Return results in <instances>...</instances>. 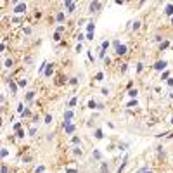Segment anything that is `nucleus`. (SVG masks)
Masks as SVG:
<instances>
[{
	"label": "nucleus",
	"mask_w": 173,
	"mask_h": 173,
	"mask_svg": "<svg viewBox=\"0 0 173 173\" xmlns=\"http://www.w3.org/2000/svg\"><path fill=\"white\" fill-rule=\"evenodd\" d=\"M100 92H102V95H104V97H107V95H109V88H102Z\"/></svg>",
	"instance_id": "nucleus-44"
},
{
	"label": "nucleus",
	"mask_w": 173,
	"mask_h": 173,
	"mask_svg": "<svg viewBox=\"0 0 173 173\" xmlns=\"http://www.w3.org/2000/svg\"><path fill=\"white\" fill-rule=\"evenodd\" d=\"M166 68H168V62L166 61H156V64H154V69L156 71H161V73H163V71H166Z\"/></svg>",
	"instance_id": "nucleus-5"
},
{
	"label": "nucleus",
	"mask_w": 173,
	"mask_h": 173,
	"mask_svg": "<svg viewBox=\"0 0 173 173\" xmlns=\"http://www.w3.org/2000/svg\"><path fill=\"white\" fill-rule=\"evenodd\" d=\"M28 5L24 2H12V12L14 14H26Z\"/></svg>",
	"instance_id": "nucleus-1"
},
{
	"label": "nucleus",
	"mask_w": 173,
	"mask_h": 173,
	"mask_svg": "<svg viewBox=\"0 0 173 173\" xmlns=\"http://www.w3.org/2000/svg\"><path fill=\"white\" fill-rule=\"evenodd\" d=\"M93 137H95V139H97V140H100V139H102V137H104V133H102V130H100V128H97V130H95V132H93Z\"/></svg>",
	"instance_id": "nucleus-16"
},
{
	"label": "nucleus",
	"mask_w": 173,
	"mask_h": 173,
	"mask_svg": "<svg viewBox=\"0 0 173 173\" xmlns=\"http://www.w3.org/2000/svg\"><path fill=\"white\" fill-rule=\"evenodd\" d=\"M170 99H173V92H171V93H170Z\"/></svg>",
	"instance_id": "nucleus-54"
},
{
	"label": "nucleus",
	"mask_w": 173,
	"mask_h": 173,
	"mask_svg": "<svg viewBox=\"0 0 173 173\" xmlns=\"http://www.w3.org/2000/svg\"><path fill=\"white\" fill-rule=\"evenodd\" d=\"M75 50H76V52H78V54H80V52H81V50H83V45H81V43H78V45H76V49H75Z\"/></svg>",
	"instance_id": "nucleus-43"
},
{
	"label": "nucleus",
	"mask_w": 173,
	"mask_h": 173,
	"mask_svg": "<svg viewBox=\"0 0 173 173\" xmlns=\"http://www.w3.org/2000/svg\"><path fill=\"white\" fill-rule=\"evenodd\" d=\"M12 130H14V132H19V130H21V123H19V121H17V123L14 125V126H12Z\"/></svg>",
	"instance_id": "nucleus-38"
},
{
	"label": "nucleus",
	"mask_w": 173,
	"mask_h": 173,
	"mask_svg": "<svg viewBox=\"0 0 173 173\" xmlns=\"http://www.w3.org/2000/svg\"><path fill=\"white\" fill-rule=\"evenodd\" d=\"M137 95H139V90H137V88H132V90H128V97H132V99H137Z\"/></svg>",
	"instance_id": "nucleus-17"
},
{
	"label": "nucleus",
	"mask_w": 173,
	"mask_h": 173,
	"mask_svg": "<svg viewBox=\"0 0 173 173\" xmlns=\"http://www.w3.org/2000/svg\"><path fill=\"white\" fill-rule=\"evenodd\" d=\"M73 118H75V111H73V109H66V111H64V123H62V126L69 125Z\"/></svg>",
	"instance_id": "nucleus-3"
},
{
	"label": "nucleus",
	"mask_w": 173,
	"mask_h": 173,
	"mask_svg": "<svg viewBox=\"0 0 173 173\" xmlns=\"http://www.w3.org/2000/svg\"><path fill=\"white\" fill-rule=\"evenodd\" d=\"M21 116H23V118H30V116H31V111H30V109H24Z\"/></svg>",
	"instance_id": "nucleus-30"
},
{
	"label": "nucleus",
	"mask_w": 173,
	"mask_h": 173,
	"mask_svg": "<svg viewBox=\"0 0 173 173\" xmlns=\"http://www.w3.org/2000/svg\"><path fill=\"white\" fill-rule=\"evenodd\" d=\"M57 33H62V31H66V28H64L62 24H59V26H57V30H55Z\"/></svg>",
	"instance_id": "nucleus-40"
},
{
	"label": "nucleus",
	"mask_w": 173,
	"mask_h": 173,
	"mask_svg": "<svg viewBox=\"0 0 173 173\" xmlns=\"http://www.w3.org/2000/svg\"><path fill=\"white\" fill-rule=\"evenodd\" d=\"M64 19H66V14H64L62 11L55 14V21H57V23H62V21H64Z\"/></svg>",
	"instance_id": "nucleus-11"
},
{
	"label": "nucleus",
	"mask_w": 173,
	"mask_h": 173,
	"mask_svg": "<svg viewBox=\"0 0 173 173\" xmlns=\"http://www.w3.org/2000/svg\"><path fill=\"white\" fill-rule=\"evenodd\" d=\"M171 24H173V17H171Z\"/></svg>",
	"instance_id": "nucleus-57"
},
{
	"label": "nucleus",
	"mask_w": 173,
	"mask_h": 173,
	"mask_svg": "<svg viewBox=\"0 0 173 173\" xmlns=\"http://www.w3.org/2000/svg\"><path fill=\"white\" fill-rule=\"evenodd\" d=\"M64 130H66V133H68V135H73V133H75V125H73V123H69V125L64 126Z\"/></svg>",
	"instance_id": "nucleus-10"
},
{
	"label": "nucleus",
	"mask_w": 173,
	"mask_h": 173,
	"mask_svg": "<svg viewBox=\"0 0 173 173\" xmlns=\"http://www.w3.org/2000/svg\"><path fill=\"white\" fill-rule=\"evenodd\" d=\"M45 171V166H38L37 170H35V173H43Z\"/></svg>",
	"instance_id": "nucleus-42"
},
{
	"label": "nucleus",
	"mask_w": 173,
	"mask_h": 173,
	"mask_svg": "<svg viewBox=\"0 0 173 173\" xmlns=\"http://www.w3.org/2000/svg\"><path fill=\"white\" fill-rule=\"evenodd\" d=\"M107 49H109V40H104L102 43H100V50H104V52H106Z\"/></svg>",
	"instance_id": "nucleus-20"
},
{
	"label": "nucleus",
	"mask_w": 173,
	"mask_h": 173,
	"mask_svg": "<svg viewBox=\"0 0 173 173\" xmlns=\"http://www.w3.org/2000/svg\"><path fill=\"white\" fill-rule=\"evenodd\" d=\"M35 133H37V128L31 126V128H30V135H35Z\"/></svg>",
	"instance_id": "nucleus-49"
},
{
	"label": "nucleus",
	"mask_w": 173,
	"mask_h": 173,
	"mask_svg": "<svg viewBox=\"0 0 173 173\" xmlns=\"http://www.w3.org/2000/svg\"><path fill=\"white\" fill-rule=\"evenodd\" d=\"M86 57H88V61H92V62L95 61V57H93V54L90 52V50H88V52H86Z\"/></svg>",
	"instance_id": "nucleus-34"
},
{
	"label": "nucleus",
	"mask_w": 173,
	"mask_h": 173,
	"mask_svg": "<svg viewBox=\"0 0 173 173\" xmlns=\"http://www.w3.org/2000/svg\"><path fill=\"white\" fill-rule=\"evenodd\" d=\"M50 123H52V116L47 114V116H45V125H50Z\"/></svg>",
	"instance_id": "nucleus-35"
},
{
	"label": "nucleus",
	"mask_w": 173,
	"mask_h": 173,
	"mask_svg": "<svg viewBox=\"0 0 173 173\" xmlns=\"http://www.w3.org/2000/svg\"><path fill=\"white\" fill-rule=\"evenodd\" d=\"M113 45H114V49H116V55H125L128 52V47L125 45V43H121L119 40H114Z\"/></svg>",
	"instance_id": "nucleus-2"
},
{
	"label": "nucleus",
	"mask_w": 173,
	"mask_h": 173,
	"mask_svg": "<svg viewBox=\"0 0 173 173\" xmlns=\"http://www.w3.org/2000/svg\"><path fill=\"white\" fill-rule=\"evenodd\" d=\"M17 86H19V85L14 81V80H9V88H11V92H12V93H16V92H17Z\"/></svg>",
	"instance_id": "nucleus-9"
},
{
	"label": "nucleus",
	"mask_w": 173,
	"mask_h": 173,
	"mask_svg": "<svg viewBox=\"0 0 173 173\" xmlns=\"http://www.w3.org/2000/svg\"><path fill=\"white\" fill-rule=\"evenodd\" d=\"M76 102H78V99H76V97H73V99H71V100H69V104H68V107H75V106H76Z\"/></svg>",
	"instance_id": "nucleus-28"
},
{
	"label": "nucleus",
	"mask_w": 173,
	"mask_h": 173,
	"mask_svg": "<svg viewBox=\"0 0 173 173\" xmlns=\"http://www.w3.org/2000/svg\"><path fill=\"white\" fill-rule=\"evenodd\" d=\"M126 163H128V156H126V157H125V161H123V163H121V166H119V168H118V173H121V171H123V170H125V168H126Z\"/></svg>",
	"instance_id": "nucleus-21"
},
{
	"label": "nucleus",
	"mask_w": 173,
	"mask_h": 173,
	"mask_svg": "<svg viewBox=\"0 0 173 173\" xmlns=\"http://www.w3.org/2000/svg\"><path fill=\"white\" fill-rule=\"evenodd\" d=\"M71 144H73V146L75 147H78V146H81V139H80V137H73V139H71Z\"/></svg>",
	"instance_id": "nucleus-13"
},
{
	"label": "nucleus",
	"mask_w": 173,
	"mask_h": 173,
	"mask_svg": "<svg viewBox=\"0 0 173 173\" xmlns=\"http://www.w3.org/2000/svg\"><path fill=\"white\" fill-rule=\"evenodd\" d=\"M69 85H73V86H76V85H78V78H76V76H73V78H69Z\"/></svg>",
	"instance_id": "nucleus-29"
},
{
	"label": "nucleus",
	"mask_w": 173,
	"mask_h": 173,
	"mask_svg": "<svg viewBox=\"0 0 173 173\" xmlns=\"http://www.w3.org/2000/svg\"><path fill=\"white\" fill-rule=\"evenodd\" d=\"M64 7H66V12H68V14H73V12L76 11V2L66 0V2H64Z\"/></svg>",
	"instance_id": "nucleus-6"
},
{
	"label": "nucleus",
	"mask_w": 173,
	"mask_h": 173,
	"mask_svg": "<svg viewBox=\"0 0 173 173\" xmlns=\"http://www.w3.org/2000/svg\"><path fill=\"white\" fill-rule=\"evenodd\" d=\"M126 147H128V144H119V149H121V151H125Z\"/></svg>",
	"instance_id": "nucleus-51"
},
{
	"label": "nucleus",
	"mask_w": 173,
	"mask_h": 173,
	"mask_svg": "<svg viewBox=\"0 0 173 173\" xmlns=\"http://www.w3.org/2000/svg\"><path fill=\"white\" fill-rule=\"evenodd\" d=\"M17 111L23 114V111H24V104H23V102H19V104H17Z\"/></svg>",
	"instance_id": "nucleus-33"
},
{
	"label": "nucleus",
	"mask_w": 173,
	"mask_h": 173,
	"mask_svg": "<svg viewBox=\"0 0 173 173\" xmlns=\"http://www.w3.org/2000/svg\"><path fill=\"white\" fill-rule=\"evenodd\" d=\"M47 66H49V62H47V61H43V62L40 64V66H38V73H40V75H42V73H45Z\"/></svg>",
	"instance_id": "nucleus-14"
},
{
	"label": "nucleus",
	"mask_w": 173,
	"mask_h": 173,
	"mask_svg": "<svg viewBox=\"0 0 173 173\" xmlns=\"http://www.w3.org/2000/svg\"><path fill=\"white\" fill-rule=\"evenodd\" d=\"M16 133H17V137H24V135H26V133L23 132V130H19V132H16Z\"/></svg>",
	"instance_id": "nucleus-52"
},
{
	"label": "nucleus",
	"mask_w": 173,
	"mask_h": 173,
	"mask_svg": "<svg viewBox=\"0 0 173 173\" xmlns=\"http://www.w3.org/2000/svg\"><path fill=\"white\" fill-rule=\"evenodd\" d=\"M66 173H78V171H76V170H73V168H68V170H66Z\"/></svg>",
	"instance_id": "nucleus-53"
},
{
	"label": "nucleus",
	"mask_w": 173,
	"mask_h": 173,
	"mask_svg": "<svg viewBox=\"0 0 173 173\" xmlns=\"http://www.w3.org/2000/svg\"><path fill=\"white\" fill-rule=\"evenodd\" d=\"M17 85H19V86H23V88H24V86L28 85V80H26V78H21V80L17 81Z\"/></svg>",
	"instance_id": "nucleus-24"
},
{
	"label": "nucleus",
	"mask_w": 173,
	"mask_h": 173,
	"mask_svg": "<svg viewBox=\"0 0 173 173\" xmlns=\"http://www.w3.org/2000/svg\"><path fill=\"white\" fill-rule=\"evenodd\" d=\"M43 75H45L47 78H50V76H52V75H54V64H49V66H47V69H45V73H43Z\"/></svg>",
	"instance_id": "nucleus-8"
},
{
	"label": "nucleus",
	"mask_w": 173,
	"mask_h": 173,
	"mask_svg": "<svg viewBox=\"0 0 173 173\" xmlns=\"http://www.w3.org/2000/svg\"><path fill=\"white\" fill-rule=\"evenodd\" d=\"M104 80V73H102V71H99V73L95 75V81H102Z\"/></svg>",
	"instance_id": "nucleus-22"
},
{
	"label": "nucleus",
	"mask_w": 173,
	"mask_h": 173,
	"mask_svg": "<svg viewBox=\"0 0 173 173\" xmlns=\"http://www.w3.org/2000/svg\"><path fill=\"white\" fill-rule=\"evenodd\" d=\"M170 78V71H164V73H161V80H168Z\"/></svg>",
	"instance_id": "nucleus-32"
},
{
	"label": "nucleus",
	"mask_w": 173,
	"mask_h": 173,
	"mask_svg": "<svg viewBox=\"0 0 173 173\" xmlns=\"http://www.w3.org/2000/svg\"><path fill=\"white\" fill-rule=\"evenodd\" d=\"M135 106H137V99H133V100L128 102V107H135Z\"/></svg>",
	"instance_id": "nucleus-41"
},
{
	"label": "nucleus",
	"mask_w": 173,
	"mask_h": 173,
	"mask_svg": "<svg viewBox=\"0 0 173 173\" xmlns=\"http://www.w3.org/2000/svg\"><path fill=\"white\" fill-rule=\"evenodd\" d=\"M97 107H99V104H97L93 99H90V100H88V109H97Z\"/></svg>",
	"instance_id": "nucleus-18"
},
{
	"label": "nucleus",
	"mask_w": 173,
	"mask_h": 173,
	"mask_svg": "<svg viewBox=\"0 0 173 173\" xmlns=\"http://www.w3.org/2000/svg\"><path fill=\"white\" fill-rule=\"evenodd\" d=\"M154 42H157V43H163V37H161V35H156V37H154Z\"/></svg>",
	"instance_id": "nucleus-37"
},
{
	"label": "nucleus",
	"mask_w": 173,
	"mask_h": 173,
	"mask_svg": "<svg viewBox=\"0 0 173 173\" xmlns=\"http://www.w3.org/2000/svg\"><path fill=\"white\" fill-rule=\"evenodd\" d=\"M86 40L92 42V40H93V33H86Z\"/></svg>",
	"instance_id": "nucleus-48"
},
{
	"label": "nucleus",
	"mask_w": 173,
	"mask_h": 173,
	"mask_svg": "<svg viewBox=\"0 0 173 173\" xmlns=\"http://www.w3.org/2000/svg\"><path fill=\"white\" fill-rule=\"evenodd\" d=\"M93 31H95V24H93V21L86 23V33H93Z\"/></svg>",
	"instance_id": "nucleus-12"
},
{
	"label": "nucleus",
	"mask_w": 173,
	"mask_h": 173,
	"mask_svg": "<svg viewBox=\"0 0 173 173\" xmlns=\"http://www.w3.org/2000/svg\"><path fill=\"white\" fill-rule=\"evenodd\" d=\"M166 83H168L170 86H173V78H171V76H170V78H168V80H166Z\"/></svg>",
	"instance_id": "nucleus-50"
},
{
	"label": "nucleus",
	"mask_w": 173,
	"mask_h": 173,
	"mask_svg": "<svg viewBox=\"0 0 173 173\" xmlns=\"http://www.w3.org/2000/svg\"><path fill=\"white\" fill-rule=\"evenodd\" d=\"M73 154H75V156H81V154H83V151L80 149V146H78V147H75V149H73Z\"/></svg>",
	"instance_id": "nucleus-23"
},
{
	"label": "nucleus",
	"mask_w": 173,
	"mask_h": 173,
	"mask_svg": "<svg viewBox=\"0 0 173 173\" xmlns=\"http://www.w3.org/2000/svg\"><path fill=\"white\" fill-rule=\"evenodd\" d=\"M52 38H54V42L59 43V42H61V33H57V31H55V33L52 35Z\"/></svg>",
	"instance_id": "nucleus-26"
},
{
	"label": "nucleus",
	"mask_w": 173,
	"mask_h": 173,
	"mask_svg": "<svg viewBox=\"0 0 173 173\" xmlns=\"http://www.w3.org/2000/svg\"><path fill=\"white\" fill-rule=\"evenodd\" d=\"M93 157H95V159H102V154H100V151H93Z\"/></svg>",
	"instance_id": "nucleus-31"
},
{
	"label": "nucleus",
	"mask_w": 173,
	"mask_h": 173,
	"mask_svg": "<svg viewBox=\"0 0 173 173\" xmlns=\"http://www.w3.org/2000/svg\"><path fill=\"white\" fill-rule=\"evenodd\" d=\"M99 57H100V59H106V52H104V50H99Z\"/></svg>",
	"instance_id": "nucleus-47"
},
{
	"label": "nucleus",
	"mask_w": 173,
	"mask_h": 173,
	"mask_svg": "<svg viewBox=\"0 0 173 173\" xmlns=\"http://www.w3.org/2000/svg\"><path fill=\"white\" fill-rule=\"evenodd\" d=\"M24 99L28 100V102H31V100L35 99V92H33V90H30V92L26 93V97H24Z\"/></svg>",
	"instance_id": "nucleus-19"
},
{
	"label": "nucleus",
	"mask_w": 173,
	"mask_h": 173,
	"mask_svg": "<svg viewBox=\"0 0 173 173\" xmlns=\"http://www.w3.org/2000/svg\"><path fill=\"white\" fill-rule=\"evenodd\" d=\"M126 69H128V64H121V73H126Z\"/></svg>",
	"instance_id": "nucleus-46"
},
{
	"label": "nucleus",
	"mask_w": 173,
	"mask_h": 173,
	"mask_svg": "<svg viewBox=\"0 0 173 173\" xmlns=\"http://www.w3.org/2000/svg\"><path fill=\"white\" fill-rule=\"evenodd\" d=\"M104 7V4L102 2H90V5H88V12L90 14H93V12H99L100 9Z\"/></svg>",
	"instance_id": "nucleus-4"
},
{
	"label": "nucleus",
	"mask_w": 173,
	"mask_h": 173,
	"mask_svg": "<svg viewBox=\"0 0 173 173\" xmlns=\"http://www.w3.org/2000/svg\"><path fill=\"white\" fill-rule=\"evenodd\" d=\"M140 21H135V23H132V28H133V31H137V30H139V28H140Z\"/></svg>",
	"instance_id": "nucleus-25"
},
{
	"label": "nucleus",
	"mask_w": 173,
	"mask_h": 173,
	"mask_svg": "<svg viewBox=\"0 0 173 173\" xmlns=\"http://www.w3.org/2000/svg\"><path fill=\"white\" fill-rule=\"evenodd\" d=\"M7 156H9V151H7V149L4 147V149H2V159H5Z\"/></svg>",
	"instance_id": "nucleus-36"
},
{
	"label": "nucleus",
	"mask_w": 173,
	"mask_h": 173,
	"mask_svg": "<svg viewBox=\"0 0 173 173\" xmlns=\"http://www.w3.org/2000/svg\"><path fill=\"white\" fill-rule=\"evenodd\" d=\"M146 173H152V171H151V170H147V171H146Z\"/></svg>",
	"instance_id": "nucleus-55"
},
{
	"label": "nucleus",
	"mask_w": 173,
	"mask_h": 173,
	"mask_svg": "<svg viewBox=\"0 0 173 173\" xmlns=\"http://www.w3.org/2000/svg\"><path fill=\"white\" fill-rule=\"evenodd\" d=\"M12 66H14V61L11 59V57H9V59H5V61H4V68H7V69H11Z\"/></svg>",
	"instance_id": "nucleus-15"
},
{
	"label": "nucleus",
	"mask_w": 173,
	"mask_h": 173,
	"mask_svg": "<svg viewBox=\"0 0 173 173\" xmlns=\"http://www.w3.org/2000/svg\"><path fill=\"white\" fill-rule=\"evenodd\" d=\"M159 47H161V50H164V49H168V47H170V42H168V40H164L163 43H159Z\"/></svg>",
	"instance_id": "nucleus-27"
},
{
	"label": "nucleus",
	"mask_w": 173,
	"mask_h": 173,
	"mask_svg": "<svg viewBox=\"0 0 173 173\" xmlns=\"http://www.w3.org/2000/svg\"><path fill=\"white\" fill-rule=\"evenodd\" d=\"M142 69H144V64L139 62V64H137V73H142Z\"/></svg>",
	"instance_id": "nucleus-39"
},
{
	"label": "nucleus",
	"mask_w": 173,
	"mask_h": 173,
	"mask_svg": "<svg viewBox=\"0 0 173 173\" xmlns=\"http://www.w3.org/2000/svg\"><path fill=\"white\" fill-rule=\"evenodd\" d=\"M76 38H78V42H80V43H81V42H83V40H85L86 37H83V35H81V33H78V37H76Z\"/></svg>",
	"instance_id": "nucleus-45"
},
{
	"label": "nucleus",
	"mask_w": 173,
	"mask_h": 173,
	"mask_svg": "<svg viewBox=\"0 0 173 173\" xmlns=\"http://www.w3.org/2000/svg\"><path fill=\"white\" fill-rule=\"evenodd\" d=\"M170 123H171V125H173V118H171V121H170Z\"/></svg>",
	"instance_id": "nucleus-56"
},
{
	"label": "nucleus",
	"mask_w": 173,
	"mask_h": 173,
	"mask_svg": "<svg viewBox=\"0 0 173 173\" xmlns=\"http://www.w3.org/2000/svg\"><path fill=\"white\" fill-rule=\"evenodd\" d=\"M164 14L170 17H173V4H166V7H164Z\"/></svg>",
	"instance_id": "nucleus-7"
}]
</instances>
